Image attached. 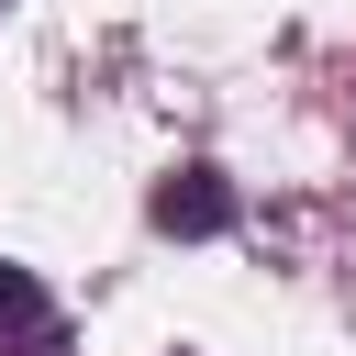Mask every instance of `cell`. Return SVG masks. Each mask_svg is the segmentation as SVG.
Listing matches in <instances>:
<instances>
[{
	"mask_svg": "<svg viewBox=\"0 0 356 356\" xmlns=\"http://www.w3.org/2000/svg\"><path fill=\"white\" fill-rule=\"evenodd\" d=\"M156 222H167V234H222V222H234V189H222L211 167H178V178L156 189Z\"/></svg>",
	"mask_w": 356,
	"mask_h": 356,
	"instance_id": "cell-1",
	"label": "cell"
},
{
	"mask_svg": "<svg viewBox=\"0 0 356 356\" xmlns=\"http://www.w3.org/2000/svg\"><path fill=\"white\" fill-rule=\"evenodd\" d=\"M33 334H56V312H44V289H33V267H0V345H33Z\"/></svg>",
	"mask_w": 356,
	"mask_h": 356,
	"instance_id": "cell-2",
	"label": "cell"
}]
</instances>
